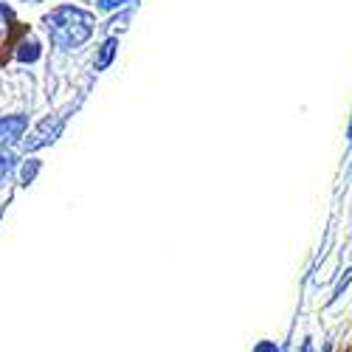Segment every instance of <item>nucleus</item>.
<instances>
[{"instance_id": "4", "label": "nucleus", "mask_w": 352, "mask_h": 352, "mask_svg": "<svg viewBox=\"0 0 352 352\" xmlns=\"http://www.w3.org/2000/svg\"><path fill=\"white\" fill-rule=\"evenodd\" d=\"M40 56V45H37V40H25L23 45H20V51H17V60H23V63H34Z\"/></svg>"}, {"instance_id": "2", "label": "nucleus", "mask_w": 352, "mask_h": 352, "mask_svg": "<svg viewBox=\"0 0 352 352\" xmlns=\"http://www.w3.org/2000/svg\"><path fill=\"white\" fill-rule=\"evenodd\" d=\"M25 124H28L25 116H6V119H0V144H14L23 135Z\"/></svg>"}, {"instance_id": "5", "label": "nucleus", "mask_w": 352, "mask_h": 352, "mask_svg": "<svg viewBox=\"0 0 352 352\" xmlns=\"http://www.w3.org/2000/svg\"><path fill=\"white\" fill-rule=\"evenodd\" d=\"M116 45H119V43H116V40H107V43L102 45V54H99V63H96V68H99V71H104V68L110 65V60H113V54H116Z\"/></svg>"}, {"instance_id": "7", "label": "nucleus", "mask_w": 352, "mask_h": 352, "mask_svg": "<svg viewBox=\"0 0 352 352\" xmlns=\"http://www.w3.org/2000/svg\"><path fill=\"white\" fill-rule=\"evenodd\" d=\"M37 169H40V161H28V164L23 166V184H32L34 175H37Z\"/></svg>"}, {"instance_id": "3", "label": "nucleus", "mask_w": 352, "mask_h": 352, "mask_svg": "<svg viewBox=\"0 0 352 352\" xmlns=\"http://www.w3.org/2000/svg\"><path fill=\"white\" fill-rule=\"evenodd\" d=\"M56 133H60V124L51 127V122H45V124L34 133V138H32V141H25V146H28V150H37V146H43V144L54 141V135H56Z\"/></svg>"}, {"instance_id": "6", "label": "nucleus", "mask_w": 352, "mask_h": 352, "mask_svg": "<svg viewBox=\"0 0 352 352\" xmlns=\"http://www.w3.org/2000/svg\"><path fill=\"white\" fill-rule=\"evenodd\" d=\"M12 166H14L12 155H3V153H0V186H3V184H6V178L12 175Z\"/></svg>"}, {"instance_id": "8", "label": "nucleus", "mask_w": 352, "mask_h": 352, "mask_svg": "<svg viewBox=\"0 0 352 352\" xmlns=\"http://www.w3.org/2000/svg\"><path fill=\"white\" fill-rule=\"evenodd\" d=\"M96 3H99V9L110 12V9H116V6H122V3H127V0H96Z\"/></svg>"}, {"instance_id": "1", "label": "nucleus", "mask_w": 352, "mask_h": 352, "mask_svg": "<svg viewBox=\"0 0 352 352\" xmlns=\"http://www.w3.org/2000/svg\"><path fill=\"white\" fill-rule=\"evenodd\" d=\"M45 28H48V37L54 45L60 48H76L82 45L94 32V20L87 12L74 9V6H63V9H54L45 17Z\"/></svg>"}, {"instance_id": "10", "label": "nucleus", "mask_w": 352, "mask_h": 352, "mask_svg": "<svg viewBox=\"0 0 352 352\" xmlns=\"http://www.w3.org/2000/svg\"><path fill=\"white\" fill-rule=\"evenodd\" d=\"M349 141H352V124H349Z\"/></svg>"}, {"instance_id": "9", "label": "nucleus", "mask_w": 352, "mask_h": 352, "mask_svg": "<svg viewBox=\"0 0 352 352\" xmlns=\"http://www.w3.org/2000/svg\"><path fill=\"white\" fill-rule=\"evenodd\" d=\"M0 17H9V9H0Z\"/></svg>"}]
</instances>
